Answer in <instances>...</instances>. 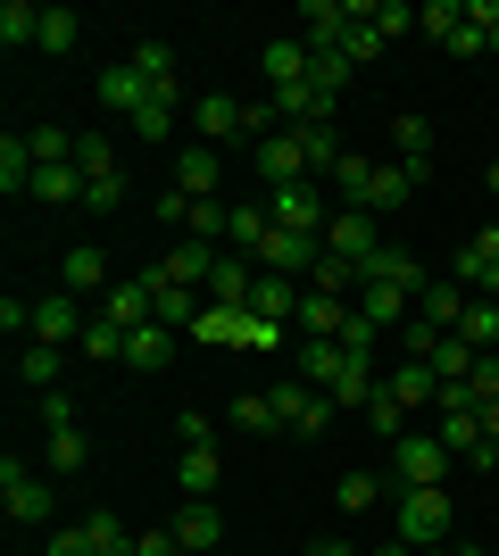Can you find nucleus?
I'll list each match as a JSON object with an SVG mask.
<instances>
[{
  "label": "nucleus",
  "instance_id": "f257e3e1",
  "mask_svg": "<svg viewBox=\"0 0 499 556\" xmlns=\"http://www.w3.org/2000/svg\"><path fill=\"white\" fill-rule=\"evenodd\" d=\"M450 532H458L450 490H400V507H391V540H408V548H450Z\"/></svg>",
  "mask_w": 499,
  "mask_h": 556
},
{
  "label": "nucleus",
  "instance_id": "f03ea898",
  "mask_svg": "<svg viewBox=\"0 0 499 556\" xmlns=\"http://www.w3.org/2000/svg\"><path fill=\"white\" fill-rule=\"evenodd\" d=\"M450 448H441V432H433V424H408L400 441H391V482L400 490H441L450 482Z\"/></svg>",
  "mask_w": 499,
  "mask_h": 556
},
{
  "label": "nucleus",
  "instance_id": "7ed1b4c3",
  "mask_svg": "<svg viewBox=\"0 0 499 556\" xmlns=\"http://www.w3.org/2000/svg\"><path fill=\"white\" fill-rule=\"evenodd\" d=\"M50 507H59V490H50L34 465H25V457H0V515H9V523H25V532H42Z\"/></svg>",
  "mask_w": 499,
  "mask_h": 556
},
{
  "label": "nucleus",
  "instance_id": "20e7f679",
  "mask_svg": "<svg viewBox=\"0 0 499 556\" xmlns=\"http://www.w3.org/2000/svg\"><path fill=\"white\" fill-rule=\"evenodd\" d=\"M333 184H284V191H266V225L275 232H309V241H325L333 225Z\"/></svg>",
  "mask_w": 499,
  "mask_h": 556
},
{
  "label": "nucleus",
  "instance_id": "39448f33",
  "mask_svg": "<svg viewBox=\"0 0 499 556\" xmlns=\"http://www.w3.org/2000/svg\"><path fill=\"white\" fill-rule=\"evenodd\" d=\"M266 399H275V424H284V432H300V441H316V432L333 424V399L316 391V382H300V374H284Z\"/></svg>",
  "mask_w": 499,
  "mask_h": 556
},
{
  "label": "nucleus",
  "instance_id": "423d86ee",
  "mask_svg": "<svg viewBox=\"0 0 499 556\" xmlns=\"http://www.w3.org/2000/svg\"><path fill=\"white\" fill-rule=\"evenodd\" d=\"M84 325H92V316H84V300H75V291H42V300H34V332H25V341L75 349V341H84Z\"/></svg>",
  "mask_w": 499,
  "mask_h": 556
},
{
  "label": "nucleus",
  "instance_id": "0eeeda50",
  "mask_svg": "<svg viewBox=\"0 0 499 556\" xmlns=\"http://www.w3.org/2000/svg\"><path fill=\"white\" fill-rule=\"evenodd\" d=\"M366 17V0H300V42L309 50H341V34Z\"/></svg>",
  "mask_w": 499,
  "mask_h": 556
},
{
  "label": "nucleus",
  "instance_id": "6e6552de",
  "mask_svg": "<svg viewBox=\"0 0 499 556\" xmlns=\"http://www.w3.org/2000/svg\"><path fill=\"white\" fill-rule=\"evenodd\" d=\"M325 250H333V257H350V266H366V257L383 250V216H366V208H333Z\"/></svg>",
  "mask_w": 499,
  "mask_h": 556
},
{
  "label": "nucleus",
  "instance_id": "1a4fd4ad",
  "mask_svg": "<svg viewBox=\"0 0 499 556\" xmlns=\"http://www.w3.org/2000/svg\"><path fill=\"white\" fill-rule=\"evenodd\" d=\"M316 257H325V241H309V232H266V241H259V275L309 282V275H316Z\"/></svg>",
  "mask_w": 499,
  "mask_h": 556
},
{
  "label": "nucleus",
  "instance_id": "9d476101",
  "mask_svg": "<svg viewBox=\"0 0 499 556\" xmlns=\"http://www.w3.org/2000/svg\"><path fill=\"white\" fill-rule=\"evenodd\" d=\"M358 316L375 332H400L408 316H416V282H366V291H358Z\"/></svg>",
  "mask_w": 499,
  "mask_h": 556
},
{
  "label": "nucleus",
  "instance_id": "9b49d317",
  "mask_svg": "<svg viewBox=\"0 0 499 556\" xmlns=\"http://www.w3.org/2000/svg\"><path fill=\"white\" fill-rule=\"evenodd\" d=\"M259 67H266V92H291V84H309V67H316V50L300 42V34H275V42L259 50Z\"/></svg>",
  "mask_w": 499,
  "mask_h": 556
},
{
  "label": "nucleus",
  "instance_id": "f8f14e48",
  "mask_svg": "<svg viewBox=\"0 0 499 556\" xmlns=\"http://www.w3.org/2000/svg\"><path fill=\"white\" fill-rule=\"evenodd\" d=\"M383 391L400 399L408 416H433V407H441V374H433V366H416V357H400V366L383 374Z\"/></svg>",
  "mask_w": 499,
  "mask_h": 556
},
{
  "label": "nucleus",
  "instance_id": "ddd939ff",
  "mask_svg": "<svg viewBox=\"0 0 499 556\" xmlns=\"http://www.w3.org/2000/svg\"><path fill=\"white\" fill-rule=\"evenodd\" d=\"M166 532L184 540L191 556H216V548H225V515H216V498H184V515H175Z\"/></svg>",
  "mask_w": 499,
  "mask_h": 556
},
{
  "label": "nucleus",
  "instance_id": "4468645a",
  "mask_svg": "<svg viewBox=\"0 0 499 556\" xmlns=\"http://www.w3.org/2000/svg\"><path fill=\"white\" fill-rule=\"evenodd\" d=\"M450 275L466 282V291H483V300H491V291H499V225H483L475 241L458 250V266H450Z\"/></svg>",
  "mask_w": 499,
  "mask_h": 556
},
{
  "label": "nucleus",
  "instance_id": "2eb2a0df",
  "mask_svg": "<svg viewBox=\"0 0 499 556\" xmlns=\"http://www.w3.org/2000/svg\"><path fill=\"white\" fill-rule=\"evenodd\" d=\"M300 300H309V282H291V275H259L250 282V316H266V325H291V316H300Z\"/></svg>",
  "mask_w": 499,
  "mask_h": 556
},
{
  "label": "nucleus",
  "instance_id": "dca6fc26",
  "mask_svg": "<svg viewBox=\"0 0 499 556\" xmlns=\"http://www.w3.org/2000/svg\"><path fill=\"white\" fill-rule=\"evenodd\" d=\"M250 282H259V257L216 250V266H209V291H200V300H216V307H241V300H250Z\"/></svg>",
  "mask_w": 499,
  "mask_h": 556
},
{
  "label": "nucleus",
  "instance_id": "f3484780",
  "mask_svg": "<svg viewBox=\"0 0 499 556\" xmlns=\"http://www.w3.org/2000/svg\"><path fill=\"white\" fill-rule=\"evenodd\" d=\"M466 300H475V291H466V282H458V275H433L425 291H416V316H425L433 332H458V316H466Z\"/></svg>",
  "mask_w": 499,
  "mask_h": 556
},
{
  "label": "nucleus",
  "instance_id": "a211bd4d",
  "mask_svg": "<svg viewBox=\"0 0 499 556\" xmlns=\"http://www.w3.org/2000/svg\"><path fill=\"white\" fill-rule=\"evenodd\" d=\"M125 67L142 75V84H150V92H159V100H184V84H175V50H166L159 34H142V42L125 50Z\"/></svg>",
  "mask_w": 499,
  "mask_h": 556
},
{
  "label": "nucleus",
  "instance_id": "6ab92c4d",
  "mask_svg": "<svg viewBox=\"0 0 499 556\" xmlns=\"http://www.w3.org/2000/svg\"><path fill=\"white\" fill-rule=\"evenodd\" d=\"M408 191H416V175H408L400 159H375V175H366V200H358V208H366V216H400Z\"/></svg>",
  "mask_w": 499,
  "mask_h": 556
},
{
  "label": "nucleus",
  "instance_id": "aec40b11",
  "mask_svg": "<svg viewBox=\"0 0 499 556\" xmlns=\"http://www.w3.org/2000/svg\"><path fill=\"white\" fill-rule=\"evenodd\" d=\"M350 307H358V300H333V291H309V300H300V316H291V332H300V341H341Z\"/></svg>",
  "mask_w": 499,
  "mask_h": 556
},
{
  "label": "nucleus",
  "instance_id": "412c9836",
  "mask_svg": "<svg viewBox=\"0 0 499 556\" xmlns=\"http://www.w3.org/2000/svg\"><path fill=\"white\" fill-rule=\"evenodd\" d=\"M241 100H225V92H200L191 100V125H200V141H209V150H225V141H241Z\"/></svg>",
  "mask_w": 499,
  "mask_h": 556
},
{
  "label": "nucleus",
  "instance_id": "4be33fe9",
  "mask_svg": "<svg viewBox=\"0 0 499 556\" xmlns=\"http://www.w3.org/2000/svg\"><path fill=\"white\" fill-rule=\"evenodd\" d=\"M391 159H400L416 184L433 175V125H425V116H391Z\"/></svg>",
  "mask_w": 499,
  "mask_h": 556
},
{
  "label": "nucleus",
  "instance_id": "5701e85b",
  "mask_svg": "<svg viewBox=\"0 0 499 556\" xmlns=\"http://www.w3.org/2000/svg\"><path fill=\"white\" fill-rule=\"evenodd\" d=\"M209 266H216V250H209V241H175V250L159 257V275L175 282V291H209Z\"/></svg>",
  "mask_w": 499,
  "mask_h": 556
},
{
  "label": "nucleus",
  "instance_id": "b1692460",
  "mask_svg": "<svg viewBox=\"0 0 499 556\" xmlns=\"http://www.w3.org/2000/svg\"><path fill=\"white\" fill-rule=\"evenodd\" d=\"M216 150L209 141H184V150H175V191H191V200H216Z\"/></svg>",
  "mask_w": 499,
  "mask_h": 556
},
{
  "label": "nucleus",
  "instance_id": "393cba45",
  "mask_svg": "<svg viewBox=\"0 0 499 556\" xmlns=\"http://www.w3.org/2000/svg\"><path fill=\"white\" fill-rule=\"evenodd\" d=\"M92 100H100V109H117V116H134V109H142V100H159V92H150L142 75H134V67H125V59H117V67H100Z\"/></svg>",
  "mask_w": 499,
  "mask_h": 556
},
{
  "label": "nucleus",
  "instance_id": "a878e982",
  "mask_svg": "<svg viewBox=\"0 0 499 556\" xmlns=\"http://www.w3.org/2000/svg\"><path fill=\"white\" fill-rule=\"evenodd\" d=\"M125 366H134V374H166V366H175V325L125 332Z\"/></svg>",
  "mask_w": 499,
  "mask_h": 556
},
{
  "label": "nucleus",
  "instance_id": "bb28decb",
  "mask_svg": "<svg viewBox=\"0 0 499 556\" xmlns=\"http://www.w3.org/2000/svg\"><path fill=\"white\" fill-rule=\"evenodd\" d=\"M59 366H67V349H50V341H25L17 349V391H59Z\"/></svg>",
  "mask_w": 499,
  "mask_h": 556
},
{
  "label": "nucleus",
  "instance_id": "cd10ccee",
  "mask_svg": "<svg viewBox=\"0 0 499 556\" xmlns=\"http://www.w3.org/2000/svg\"><path fill=\"white\" fill-rule=\"evenodd\" d=\"M241 332H250V316H241V307H200V316H191V341L200 349H241Z\"/></svg>",
  "mask_w": 499,
  "mask_h": 556
},
{
  "label": "nucleus",
  "instance_id": "c85d7f7f",
  "mask_svg": "<svg viewBox=\"0 0 499 556\" xmlns=\"http://www.w3.org/2000/svg\"><path fill=\"white\" fill-rule=\"evenodd\" d=\"M341 374H350V349H341V341H300V382H316V391L333 399Z\"/></svg>",
  "mask_w": 499,
  "mask_h": 556
},
{
  "label": "nucleus",
  "instance_id": "c756f323",
  "mask_svg": "<svg viewBox=\"0 0 499 556\" xmlns=\"http://www.w3.org/2000/svg\"><path fill=\"white\" fill-rule=\"evenodd\" d=\"M84 540H92V556H134V540H142V532H125L117 507H92V515H84Z\"/></svg>",
  "mask_w": 499,
  "mask_h": 556
},
{
  "label": "nucleus",
  "instance_id": "7c9ffc66",
  "mask_svg": "<svg viewBox=\"0 0 499 556\" xmlns=\"http://www.w3.org/2000/svg\"><path fill=\"white\" fill-rule=\"evenodd\" d=\"M59 282H67L75 300H84V291H109V257H100L92 241H84V250H67V257H59Z\"/></svg>",
  "mask_w": 499,
  "mask_h": 556
},
{
  "label": "nucleus",
  "instance_id": "2f4dec72",
  "mask_svg": "<svg viewBox=\"0 0 499 556\" xmlns=\"http://www.w3.org/2000/svg\"><path fill=\"white\" fill-rule=\"evenodd\" d=\"M216 473H225V465H216V448H184V457H175V490H184V498H209Z\"/></svg>",
  "mask_w": 499,
  "mask_h": 556
},
{
  "label": "nucleus",
  "instance_id": "473e14b6",
  "mask_svg": "<svg viewBox=\"0 0 499 556\" xmlns=\"http://www.w3.org/2000/svg\"><path fill=\"white\" fill-rule=\"evenodd\" d=\"M42 42V9H34V0H9V9H0V50H34Z\"/></svg>",
  "mask_w": 499,
  "mask_h": 556
},
{
  "label": "nucleus",
  "instance_id": "72a5a7b5",
  "mask_svg": "<svg viewBox=\"0 0 499 556\" xmlns=\"http://www.w3.org/2000/svg\"><path fill=\"white\" fill-rule=\"evenodd\" d=\"M84 465H92L84 424H50V473H84Z\"/></svg>",
  "mask_w": 499,
  "mask_h": 556
},
{
  "label": "nucleus",
  "instance_id": "f704fd0d",
  "mask_svg": "<svg viewBox=\"0 0 499 556\" xmlns=\"http://www.w3.org/2000/svg\"><path fill=\"white\" fill-rule=\"evenodd\" d=\"M34 50H50V59L84 50V17H75V9H42V42H34Z\"/></svg>",
  "mask_w": 499,
  "mask_h": 556
},
{
  "label": "nucleus",
  "instance_id": "c9c22d12",
  "mask_svg": "<svg viewBox=\"0 0 499 556\" xmlns=\"http://www.w3.org/2000/svg\"><path fill=\"white\" fill-rule=\"evenodd\" d=\"M125 125H134V141H150V150H166V141H175V100H142V109L125 116Z\"/></svg>",
  "mask_w": 499,
  "mask_h": 556
},
{
  "label": "nucleus",
  "instance_id": "e433bc0d",
  "mask_svg": "<svg viewBox=\"0 0 499 556\" xmlns=\"http://www.w3.org/2000/svg\"><path fill=\"white\" fill-rule=\"evenodd\" d=\"M266 232H275V225H266V200H259V208H234V216H225V250L259 257V241H266Z\"/></svg>",
  "mask_w": 499,
  "mask_h": 556
},
{
  "label": "nucleus",
  "instance_id": "4c0bfd02",
  "mask_svg": "<svg viewBox=\"0 0 499 556\" xmlns=\"http://www.w3.org/2000/svg\"><path fill=\"white\" fill-rule=\"evenodd\" d=\"M458 341H475L483 357L499 349V300H466V316H458Z\"/></svg>",
  "mask_w": 499,
  "mask_h": 556
},
{
  "label": "nucleus",
  "instance_id": "58836bf2",
  "mask_svg": "<svg viewBox=\"0 0 499 556\" xmlns=\"http://www.w3.org/2000/svg\"><path fill=\"white\" fill-rule=\"evenodd\" d=\"M458 25H466V0H425V9H416V34H425V42H441V50H450Z\"/></svg>",
  "mask_w": 499,
  "mask_h": 556
},
{
  "label": "nucleus",
  "instance_id": "ea45409f",
  "mask_svg": "<svg viewBox=\"0 0 499 556\" xmlns=\"http://www.w3.org/2000/svg\"><path fill=\"white\" fill-rule=\"evenodd\" d=\"M0 191L17 200V191H34V150H25V134L0 141Z\"/></svg>",
  "mask_w": 499,
  "mask_h": 556
},
{
  "label": "nucleus",
  "instance_id": "a19ab883",
  "mask_svg": "<svg viewBox=\"0 0 499 556\" xmlns=\"http://www.w3.org/2000/svg\"><path fill=\"white\" fill-rule=\"evenodd\" d=\"M350 59H341V50H316V67H309V84H316V100H325V109H333V100H341V92H350Z\"/></svg>",
  "mask_w": 499,
  "mask_h": 556
},
{
  "label": "nucleus",
  "instance_id": "79ce46f5",
  "mask_svg": "<svg viewBox=\"0 0 499 556\" xmlns=\"http://www.w3.org/2000/svg\"><path fill=\"white\" fill-rule=\"evenodd\" d=\"M475 366H483V349H475V341H458V332H450L441 349H433V374H441V382H466Z\"/></svg>",
  "mask_w": 499,
  "mask_h": 556
},
{
  "label": "nucleus",
  "instance_id": "37998d69",
  "mask_svg": "<svg viewBox=\"0 0 499 556\" xmlns=\"http://www.w3.org/2000/svg\"><path fill=\"white\" fill-rule=\"evenodd\" d=\"M25 150H34V166H67L75 159V134H67V125H34Z\"/></svg>",
  "mask_w": 499,
  "mask_h": 556
},
{
  "label": "nucleus",
  "instance_id": "c03bdc74",
  "mask_svg": "<svg viewBox=\"0 0 499 556\" xmlns=\"http://www.w3.org/2000/svg\"><path fill=\"white\" fill-rule=\"evenodd\" d=\"M75 166H84V184H92V175H117V141L109 134H75Z\"/></svg>",
  "mask_w": 499,
  "mask_h": 556
},
{
  "label": "nucleus",
  "instance_id": "a18cd8bd",
  "mask_svg": "<svg viewBox=\"0 0 499 556\" xmlns=\"http://www.w3.org/2000/svg\"><path fill=\"white\" fill-rule=\"evenodd\" d=\"M408 424H416V416H408V407H400L391 391H375V399H366V432H383V441H400Z\"/></svg>",
  "mask_w": 499,
  "mask_h": 556
},
{
  "label": "nucleus",
  "instance_id": "49530a36",
  "mask_svg": "<svg viewBox=\"0 0 499 556\" xmlns=\"http://www.w3.org/2000/svg\"><path fill=\"white\" fill-rule=\"evenodd\" d=\"M375 498H383L375 473H341V482H333V507H341V515H366Z\"/></svg>",
  "mask_w": 499,
  "mask_h": 556
},
{
  "label": "nucleus",
  "instance_id": "de8ad7c7",
  "mask_svg": "<svg viewBox=\"0 0 499 556\" xmlns=\"http://www.w3.org/2000/svg\"><path fill=\"white\" fill-rule=\"evenodd\" d=\"M225 424H241V432H275V399H266V391H241L234 407H225Z\"/></svg>",
  "mask_w": 499,
  "mask_h": 556
},
{
  "label": "nucleus",
  "instance_id": "09e8293b",
  "mask_svg": "<svg viewBox=\"0 0 499 556\" xmlns=\"http://www.w3.org/2000/svg\"><path fill=\"white\" fill-rule=\"evenodd\" d=\"M366 25H375L383 42H400V34H416V9H400V0H366Z\"/></svg>",
  "mask_w": 499,
  "mask_h": 556
},
{
  "label": "nucleus",
  "instance_id": "8fccbe9b",
  "mask_svg": "<svg viewBox=\"0 0 499 556\" xmlns=\"http://www.w3.org/2000/svg\"><path fill=\"white\" fill-rule=\"evenodd\" d=\"M84 357H117V366H125V325L92 316V325H84Z\"/></svg>",
  "mask_w": 499,
  "mask_h": 556
},
{
  "label": "nucleus",
  "instance_id": "3c124183",
  "mask_svg": "<svg viewBox=\"0 0 499 556\" xmlns=\"http://www.w3.org/2000/svg\"><path fill=\"white\" fill-rule=\"evenodd\" d=\"M84 208H92V216L125 208V166H117V175H92V184H84Z\"/></svg>",
  "mask_w": 499,
  "mask_h": 556
},
{
  "label": "nucleus",
  "instance_id": "603ef678",
  "mask_svg": "<svg viewBox=\"0 0 499 556\" xmlns=\"http://www.w3.org/2000/svg\"><path fill=\"white\" fill-rule=\"evenodd\" d=\"M341 59H350V67H366V59H383V34H375V25H366V17H358L350 34H341Z\"/></svg>",
  "mask_w": 499,
  "mask_h": 556
},
{
  "label": "nucleus",
  "instance_id": "864d4df0",
  "mask_svg": "<svg viewBox=\"0 0 499 556\" xmlns=\"http://www.w3.org/2000/svg\"><path fill=\"white\" fill-rule=\"evenodd\" d=\"M175 441H184V448H216V416L184 407V416H175Z\"/></svg>",
  "mask_w": 499,
  "mask_h": 556
},
{
  "label": "nucleus",
  "instance_id": "5fc2aeb1",
  "mask_svg": "<svg viewBox=\"0 0 499 556\" xmlns=\"http://www.w3.org/2000/svg\"><path fill=\"white\" fill-rule=\"evenodd\" d=\"M466 399H475V407H491V399H499V357H483V366L466 374Z\"/></svg>",
  "mask_w": 499,
  "mask_h": 556
},
{
  "label": "nucleus",
  "instance_id": "6e6d98bb",
  "mask_svg": "<svg viewBox=\"0 0 499 556\" xmlns=\"http://www.w3.org/2000/svg\"><path fill=\"white\" fill-rule=\"evenodd\" d=\"M483 50H491V34H483V25H458V34H450V59H483Z\"/></svg>",
  "mask_w": 499,
  "mask_h": 556
},
{
  "label": "nucleus",
  "instance_id": "4d7b16f0",
  "mask_svg": "<svg viewBox=\"0 0 499 556\" xmlns=\"http://www.w3.org/2000/svg\"><path fill=\"white\" fill-rule=\"evenodd\" d=\"M191 208H200L191 191H159V225H191Z\"/></svg>",
  "mask_w": 499,
  "mask_h": 556
},
{
  "label": "nucleus",
  "instance_id": "13d9d810",
  "mask_svg": "<svg viewBox=\"0 0 499 556\" xmlns=\"http://www.w3.org/2000/svg\"><path fill=\"white\" fill-rule=\"evenodd\" d=\"M250 316V307H241ZM241 349H284V325H266V316H250V332H241Z\"/></svg>",
  "mask_w": 499,
  "mask_h": 556
},
{
  "label": "nucleus",
  "instance_id": "bf43d9fd",
  "mask_svg": "<svg viewBox=\"0 0 499 556\" xmlns=\"http://www.w3.org/2000/svg\"><path fill=\"white\" fill-rule=\"evenodd\" d=\"M42 556H92V540H84V523H75V532H50V548Z\"/></svg>",
  "mask_w": 499,
  "mask_h": 556
},
{
  "label": "nucleus",
  "instance_id": "052dcab7",
  "mask_svg": "<svg viewBox=\"0 0 499 556\" xmlns=\"http://www.w3.org/2000/svg\"><path fill=\"white\" fill-rule=\"evenodd\" d=\"M42 424H75V399L67 391H42Z\"/></svg>",
  "mask_w": 499,
  "mask_h": 556
},
{
  "label": "nucleus",
  "instance_id": "680f3d73",
  "mask_svg": "<svg viewBox=\"0 0 499 556\" xmlns=\"http://www.w3.org/2000/svg\"><path fill=\"white\" fill-rule=\"evenodd\" d=\"M300 556H366V548H350V540H333V532H325V540H309Z\"/></svg>",
  "mask_w": 499,
  "mask_h": 556
},
{
  "label": "nucleus",
  "instance_id": "e2e57ef3",
  "mask_svg": "<svg viewBox=\"0 0 499 556\" xmlns=\"http://www.w3.org/2000/svg\"><path fill=\"white\" fill-rule=\"evenodd\" d=\"M475 416H483V441L499 448V399H491V407H475Z\"/></svg>",
  "mask_w": 499,
  "mask_h": 556
},
{
  "label": "nucleus",
  "instance_id": "0e129e2a",
  "mask_svg": "<svg viewBox=\"0 0 499 556\" xmlns=\"http://www.w3.org/2000/svg\"><path fill=\"white\" fill-rule=\"evenodd\" d=\"M366 556H416V548H408V540H383V548H366Z\"/></svg>",
  "mask_w": 499,
  "mask_h": 556
},
{
  "label": "nucleus",
  "instance_id": "69168bd1",
  "mask_svg": "<svg viewBox=\"0 0 499 556\" xmlns=\"http://www.w3.org/2000/svg\"><path fill=\"white\" fill-rule=\"evenodd\" d=\"M483 184H491V191H499V159H491V175H483Z\"/></svg>",
  "mask_w": 499,
  "mask_h": 556
}]
</instances>
